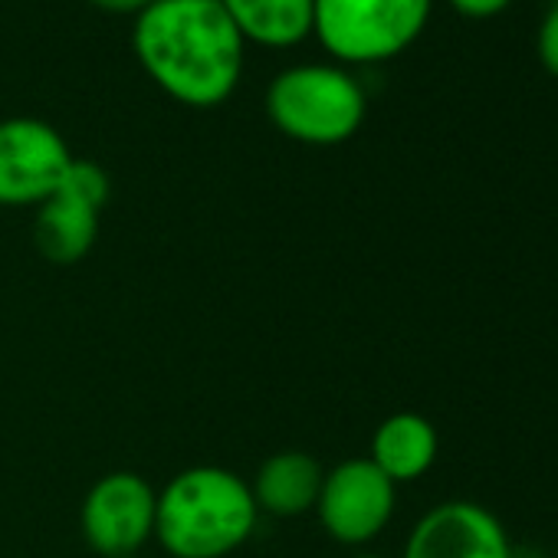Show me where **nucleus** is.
<instances>
[{"instance_id":"obj_1","label":"nucleus","mask_w":558,"mask_h":558,"mask_svg":"<svg viewBox=\"0 0 558 558\" xmlns=\"http://www.w3.org/2000/svg\"><path fill=\"white\" fill-rule=\"evenodd\" d=\"M132 50L148 80L191 109L227 102L246 60V40L220 0H155L135 17Z\"/></svg>"},{"instance_id":"obj_2","label":"nucleus","mask_w":558,"mask_h":558,"mask_svg":"<svg viewBox=\"0 0 558 558\" xmlns=\"http://www.w3.org/2000/svg\"><path fill=\"white\" fill-rule=\"evenodd\" d=\"M259 509L250 483L227 466L174 473L155 506V538L171 558H227L253 535Z\"/></svg>"},{"instance_id":"obj_3","label":"nucleus","mask_w":558,"mask_h":558,"mask_svg":"<svg viewBox=\"0 0 558 558\" xmlns=\"http://www.w3.org/2000/svg\"><path fill=\"white\" fill-rule=\"evenodd\" d=\"M266 116L287 138L329 148L365 125L368 96L345 66L300 63L269 83Z\"/></svg>"},{"instance_id":"obj_4","label":"nucleus","mask_w":558,"mask_h":558,"mask_svg":"<svg viewBox=\"0 0 558 558\" xmlns=\"http://www.w3.org/2000/svg\"><path fill=\"white\" fill-rule=\"evenodd\" d=\"M434 0H316L313 37L342 66H375L417 44Z\"/></svg>"},{"instance_id":"obj_5","label":"nucleus","mask_w":558,"mask_h":558,"mask_svg":"<svg viewBox=\"0 0 558 558\" xmlns=\"http://www.w3.org/2000/svg\"><path fill=\"white\" fill-rule=\"evenodd\" d=\"M398 486L368 460L352 457L326 470L316 512L329 538L349 548L375 542L395 519Z\"/></svg>"},{"instance_id":"obj_6","label":"nucleus","mask_w":558,"mask_h":558,"mask_svg":"<svg viewBox=\"0 0 558 558\" xmlns=\"http://www.w3.org/2000/svg\"><path fill=\"white\" fill-rule=\"evenodd\" d=\"M155 506L158 489L145 476L132 470L99 476L80 509L86 545L102 558L135 555L148 538H155Z\"/></svg>"},{"instance_id":"obj_7","label":"nucleus","mask_w":558,"mask_h":558,"mask_svg":"<svg viewBox=\"0 0 558 558\" xmlns=\"http://www.w3.org/2000/svg\"><path fill=\"white\" fill-rule=\"evenodd\" d=\"M73 165L66 138L44 119L0 122V207H40Z\"/></svg>"},{"instance_id":"obj_8","label":"nucleus","mask_w":558,"mask_h":558,"mask_svg":"<svg viewBox=\"0 0 558 558\" xmlns=\"http://www.w3.org/2000/svg\"><path fill=\"white\" fill-rule=\"evenodd\" d=\"M401 558H519L502 522L473 499L427 509L408 532Z\"/></svg>"},{"instance_id":"obj_9","label":"nucleus","mask_w":558,"mask_h":558,"mask_svg":"<svg viewBox=\"0 0 558 558\" xmlns=\"http://www.w3.org/2000/svg\"><path fill=\"white\" fill-rule=\"evenodd\" d=\"M326 466L306 450H279L266 457L250 483L253 502L259 512L276 519H293L316 509Z\"/></svg>"},{"instance_id":"obj_10","label":"nucleus","mask_w":558,"mask_h":558,"mask_svg":"<svg viewBox=\"0 0 558 558\" xmlns=\"http://www.w3.org/2000/svg\"><path fill=\"white\" fill-rule=\"evenodd\" d=\"M440 453V437L437 427L414 411H398L385 417L375 434H372V450L368 460L395 483H414L421 480Z\"/></svg>"},{"instance_id":"obj_11","label":"nucleus","mask_w":558,"mask_h":558,"mask_svg":"<svg viewBox=\"0 0 558 558\" xmlns=\"http://www.w3.org/2000/svg\"><path fill=\"white\" fill-rule=\"evenodd\" d=\"M99 207L60 187L34 214V243L40 256L57 266H73L86 259L99 236Z\"/></svg>"},{"instance_id":"obj_12","label":"nucleus","mask_w":558,"mask_h":558,"mask_svg":"<svg viewBox=\"0 0 558 558\" xmlns=\"http://www.w3.org/2000/svg\"><path fill=\"white\" fill-rule=\"evenodd\" d=\"M246 44L287 50L313 34L316 0H220Z\"/></svg>"},{"instance_id":"obj_13","label":"nucleus","mask_w":558,"mask_h":558,"mask_svg":"<svg viewBox=\"0 0 558 558\" xmlns=\"http://www.w3.org/2000/svg\"><path fill=\"white\" fill-rule=\"evenodd\" d=\"M60 187L70 191V194H76L80 201L99 207V210L109 204V194H112L109 171L102 165L89 161V158H73V165H70V171H66V178H63Z\"/></svg>"},{"instance_id":"obj_14","label":"nucleus","mask_w":558,"mask_h":558,"mask_svg":"<svg viewBox=\"0 0 558 558\" xmlns=\"http://www.w3.org/2000/svg\"><path fill=\"white\" fill-rule=\"evenodd\" d=\"M535 53H538V63L548 76L558 80V0L548 8V14L542 17L538 24V34H535Z\"/></svg>"},{"instance_id":"obj_15","label":"nucleus","mask_w":558,"mask_h":558,"mask_svg":"<svg viewBox=\"0 0 558 558\" xmlns=\"http://www.w3.org/2000/svg\"><path fill=\"white\" fill-rule=\"evenodd\" d=\"M447 4L460 14V17H470V21H489V17H499L512 8V0H447Z\"/></svg>"},{"instance_id":"obj_16","label":"nucleus","mask_w":558,"mask_h":558,"mask_svg":"<svg viewBox=\"0 0 558 558\" xmlns=\"http://www.w3.org/2000/svg\"><path fill=\"white\" fill-rule=\"evenodd\" d=\"M89 4H96L99 11H109V14H129V17H138L148 4H155V0H89Z\"/></svg>"},{"instance_id":"obj_17","label":"nucleus","mask_w":558,"mask_h":558,"mask_svg":"<svg viewBox=\"0 0 558 558\" xmlns=\"http://www.w3.org/2000/svg\"><path fill=\"white\" fill-rule=\"evenodd\" d=\"M345 558H385V555H345Z\"/></svg>"},{"instance_id":"obj_18","label":"nucleus","mask_w":558,"mask_h":558,"mask_svg":"<svg viewBox=\"0 0 558 558\" xmlns=\"http://www.w3.org/2000/svg\"><path fill=\"white\" fill-rule=\"evenodd\" d=\"M129 558H135V555H129Z\"/></svg>"},{"instance_id":"obj_19","label":"nucleus","mask_w":558,"mask_h":558,"mask_svg":"<svg viewBox=\"0 0 558 558\" xmlns=\"http://www.w3.org/2000/svg\"><path fill=\"white\" fill-rule=\"evenodd\" d=\"M551 4H555V0H551Z\"/></svg>"}]
</instances>
